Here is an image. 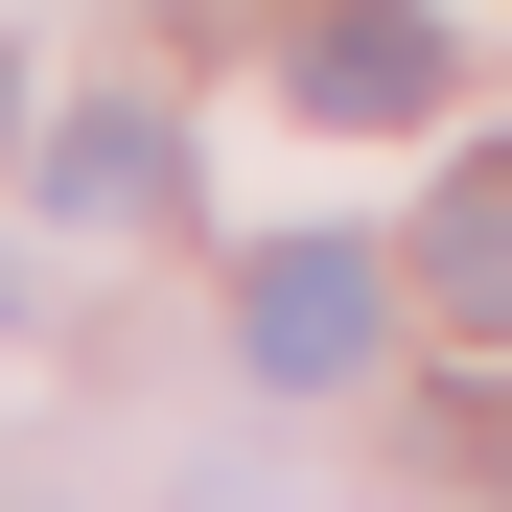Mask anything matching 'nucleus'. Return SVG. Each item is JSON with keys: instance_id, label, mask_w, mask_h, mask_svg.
Returning <instances> with one entry per match:
<instances>
[{"instance_id": "f257e3e1", "label": "nucleus", "mask_w": 512, "mask_h": 512, "mask_svg": "<svg viewBox=\"0 0 512 512\" xmlns=\"http://www.w3.org/2000/svg\"><path fill=\"white\" fill-rule=\"evenodd\" d=\"M373 326H396L373 233H280V256L233 280V373H256V396H326V373H373Z\"/></svg>"}, {"instance_id": "f03ea898", "label": "nucleus", "mask_w": 512, "mask_h": 512, "mask_svg": "<svg viewBox=\"0 0 512 512\" xmlns=\"http://www.w3.org/2000/svg\"><path fill=\"white\" fill-rule=\"evenodd\" d=\"M443 70H466V47H443V0H326V24H303V117H350V140H373V117L443 94Z\"/></svg>"}, {"instance_id": "7ed1b4c3", "label": "nucleus", "mask_w": 512, "mask_h": 512, "mask_svg": "<svg viewBox=\"0 0 512 512\" xmlns=\"http://www.w3.org/2000/svg\"><path fill=\"white\" fill-rule=\"evenodd\" d=\"M419 303H443V326H489V350H512V140L466 163L443 210H419Z\"/></svg>"}, {"instance_id": "20e7f679", "label": "nucleus", "mask_w": 512, "mask_h": 512, "mask_svg": "<svg viewBox=\"0 0 512 512\" xmlns=\"http://www.w3.org/2000/svg\"><path fill=\"white\" fill-rule=\"evenodd\" d=\"M163 187H187V163H163V117H70V140H47V210H94V233H140Z\"/></svg>"}, {"instance_id": "39448f33", "label": "nucleus", "mask_w": 512, "mask_h": 512, "mask_svg": "<svg viewBox=\"0 0 512 512\" xmlns=\"http://www.w3.org/2000/svg\"><path fill=\"white\" fill-rule=\"evenodd\" d=\"M466 443H489V489H512V419H466Z\"/></svg>"}, {"instance_id": "423d86ee", "label": "nucleus", "mask_w": 512, "mask_h": 512, "mask_svg": "<svg viewBox=\"0 0 512 512\" xmlns=\"http://www.w3.org/2000/svg\"><path fill=\"white\" fill-rule=\"evenodd\" d=\"M0 303H24V280H0Z\"/></svg>"}]
</instances>
